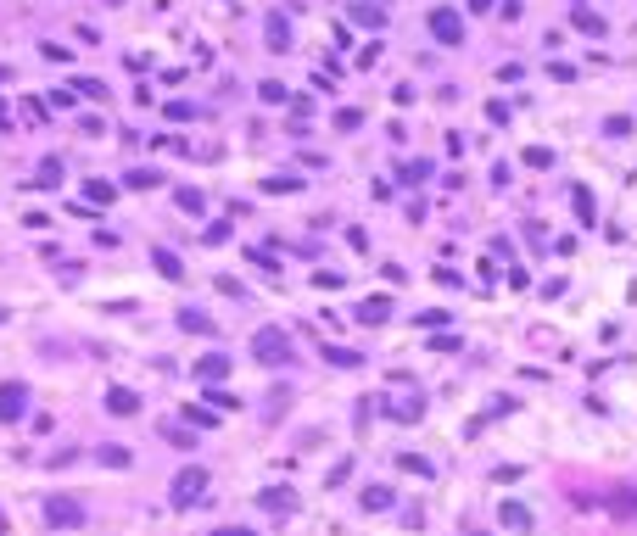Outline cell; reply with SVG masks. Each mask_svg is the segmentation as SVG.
<instances>
[{
  "label": "cell",
  "instance_id": "ba28073f",
  "mask_svg": "<svg viewBox=\"0 0 637 536\" xmlns=\"http://www.w3.org/2000/svg\"><path fill=\"white\" fill-rule=\"evenodd\" d=\"M224 369H230V358H207V363H202V369H196V375H202V380H218V375H224Z\"/></svg>",
  "mask_w": 637,
  "mask_h": 536
},
{
  "label": "cell",
  "instance_id": "277c9868",
  "mask_svg": "<svg viewBox=\"0 0 637 536\" xmlns=\"http://www.w3.org/2000/svg\"><path fill=\"white\" fill-rule=\"evenodd\" d=\"M45 514H51L56 525H79V520H84V509H79V503H73V497H56V503H51Z\"/></svg>",
  "mask_w": 637,
  "mask_h": 536
},
{
  "label": "cell",
  "instance_id": "52a82bcc",
  "mask_svg": "<svg viewBox=\"0 0 637 536\" xmlns=\"http://www.w3.org/2000/svg\"><path fill=\"white\" fill-rule=\"evenodd\" d=\"M503 525H509V531H526V525H531V514H526L520 503H503Z\"/></svg>",
  "mask_w": 637,
  "mask_h": 536
},
{
  "label": "cell",
  "instance_id": "6da1fadb",
  "mask_svg": "<svg viewBox=\"0 0 637 536\" xmlns=\"http://www.w3.org/2000/svg\"><path fill=\"white\" fill-rule=\"evenodd\" d=\"M252 352H257L263 363H291V341H285L280 330H257V335H252Z\"/></svg>",
  "mask_w": 637,
  "mask_h": 536
},
{
  "label": "cell",
  "instance_id": "8992f818",
  "mask_svg": "<svg viewBox=\"0 0 637 536\" xmlns=\"http://www.w3.org/2000/svg\"><path fill=\"white\" fill-rule=\"evenodd\" d=\"M0 413H6V419L23 413V385H6V391H0Z\"/></svg>",
  "mask_w": 637,
  "mask_h": 536
},
{
  "label": "cell",
  "instance_id": "7c38bea8",
  "mask_svg": "<svg viewBox=\"0 0 637 536\" xmlns=\"http://www.w3.org/2000/svg\"><path fill=\"white\" fill-rule=\"evenodd\" d=\"M218 536H252V531H218Z\"/></svg>",
  "mask_w": 637,
  "mask_h": 536
},
{
  "label": "cell",
  "instance_id": "3957f363",
  "mask_svg": "<svg viewBox=\"0 0 637 536\" xmlns=\"http://www.w3.org/2000/svg\"><path fill=\"white\" fill-rule=\"evenodd\" d=\"M431 34H436L442 45H459V39H464V23H459L453 11H436V17H431Z\"/></svg>",
  "mask_w": 637,
  "mask_h": 536
},
{
  "label": "cell",
  "instance_id": "8fae6325",
  "mask_svg": "<svg viewBox=\"0 0 637 536\" xmlns=\"http://www.w3.org/2000/svg\"><path fill=\"white\" fill-rule=\"evenodd\" d=\"M470 6H476V11H486V6H492V0H470Z\"/></svg>",
  "mask_w": 637,
  "mask_h": 536
},
{
  "label": "cell",
  "instance_id": "30bf717a",
  "mask_svg": "<svg viewBox=\"0 0 637 536\" xmlns=\"http://www.w3.org/2000/svg\"><path fill=\"white\" fill-rule=\"evenodd\" d=\"M157 268L168 274V280H179V257H173V251H157Z\"/></svg>",
  "mask_w": 637,
  "mask_h": 536
},
{
  "label": "cell",
  "instance_id": "7a4b0ae2",
  "mask_svg": "<svg viewBox=\"0 0 637 536\" xmlns=\"http://www.w3.org/2000/svg\"><path fill=\"white\" fill-rule=\"evenodd\" d=\"M202 486H207V475H202V469H185V475L173 480V503H179V509L202 503Z\"/></svg>",
  "mask_w": 637,
  "mask_h": 536
},
{
  "label": "cell",
  "instance_id": "5b68a950",
  "mask_svg": "<svg viewBox=\"0 0 637 536\" xmlns=\"http://www.w3.org/2000/svg\"><path fill=\"white\" fill-rule=\"evenodd\" d=\"M106 408H112V413H135L140 402H135V391H123V385H112V391H106Z\"/></svg>",
  "mask_w": 637,
  "mask_h": 536
},
{
  "label": "cell",
  "instance_id": "9c48e42d",
  "mask_svg": "<svg viewBox=\"0 0 637 536\" xmlns=\"http://www.w3.org/2000/svg\"><path fill=\"white\" fill-rule=\"evenodd\" d=\"M576 23H581V28H587V34H604V23H598V17H593V11H587V6H576Z\"/></svg>",
  "mask_w": 637,
  "mask_h": 536
}]
</instances>
